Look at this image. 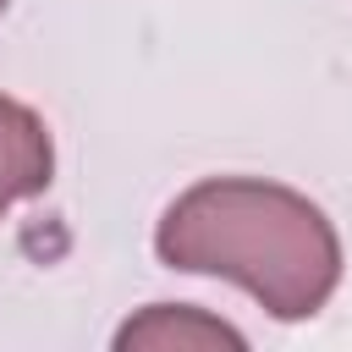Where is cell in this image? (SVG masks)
I'll list each match as a JSON object with an SVG mask.
<instances>
[{"mask_svg":"<svg viewBox=\"0 0 352 352\" xmlns=\"http://www.w3.org/2000/svg\"><path fill=\"white\" fill-rule=\"evenodd\" d=\"M154 253L170 270L236 280L275 319H314L341 286V236L324 209L258 176L187 187L160 214Z\"/></svg>","mask_w":352,"mask_h":352,"instance_id":"cell-1","label":"cell"},{"mask_svg":"<svg viewBox=\"0 0 352 352\" xmlns=\"http://www.w3.org/2000/svg\"><path fill=\"white\" fill-rule=\"evenodd\" d=\"M55 176V143L38 110L0 94V214L22 198H38Z\"/></svg>","mask_w":352,"mask_h":352,"instance_id":"cell-2","label":"cell"},{"mask_svg":"<svg viewBox=\"0 0 352 352\" xmlns=\"http://www.w3.org/2000/svg\"><path fill=\"white\" fill-rule=\"evenodd\" d=\"M116 346H176V352H187V346H231L236 352L248 341H242V330H231L226 319H214L204 308L154 302V308H143L138 319H126L116 330Z\"/></svg>","mask_w":352,"mask_h":352,"instance_id":"cell-3","label":"cell"},{"mask_svg":"<svg viewBox=\"0 0 352 352\" xmlns=\"http://www.w3.org/2000/svg\"><path fill=\"white\" fill-rule=\"evenodd\" d=\"M0 11H6V0H0Z\"/></svg>","mask_w":352,"mask_h":352,"instance_id":"cell-4","label":"cell"}]
</instances>
